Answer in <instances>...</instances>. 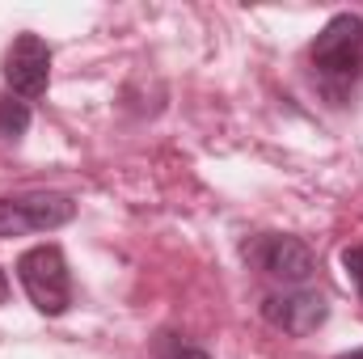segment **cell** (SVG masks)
I'll return each instance as SVG.
<instances>
[{
	"instance_id": "6da1fadb",
	"label": "cell",
	"mask_w": 363,
	"mask_h": 359,
	"mask_svg": "<svg viewBox=\"0 0 363 359\" xmlns=\"http://www.w3.org/2000/svg\"><path fill=\"white\" fill-rule=\"evenodd\" d=\"M308 60L330 93H342L347 85H355V77L363 72V17H355V13L330 17L325 30L313 38Z\"/></svg>"
},
{
	"instance_id": "7a4b0ae2",
	"label": "cell",
	"mask_w": 363,
	"mask_h": 359,
	"mask_svg": "<svg viewBox=\"0 0 363 359\" xmlns=\"http://www.w3.org/2000/svg\"><path fill=\"white\" fill-rule=\"evenodd\" d=\"M17 279L30 296V304L47 317H60L72 304V275L60 254V245H34L17 258Z\"/></svg>"
},
{
	"instance_id": "3957f363",
	"label": "cell",
	"mask_w": 363,
	"mask_h": 359,
	"mask_svg": "<svg viewBox=\"0 0 363 359\" xmlns=\"http://www.w3.org/2000/svg\"><path fill=\"white\" fill-rule=\"evenodd\" d=\"M77 216V199L60 190H26L0 199V237H26V233H51L64 228Z\"/></svg>"
},
{
	"instance_id": "277c9868",
	"label": "cell",
	"mask_w": 363,
	"mask_h": 359,
	"mask_svg": "<svg viewBox=\"0 0 363 359\" xmlns=\"http://www.w3.org/2000/svg\"><path fill=\"white\" fill-rule=\"evenodd\" d=\"M245 263L287 287H304L317 275V254L300 237H287V233H262V237L245 241Z\"/></svg>"
},
{
	"instance_id": "5b68a950",
	"label": "cell",
	"mask_w": 363,
	"mask_h": 359,
	"mask_svg": "<svg viewBox=\"0 0 363 359\" xmlns=\"http://www.w3.org/2000/svg\"><path fill=\"white\" fill-rule=\"evenodd\" d=\"M262 317L271 321L274 330L291 334V338H308L325 326L330 317V304L321 292H308V287H287V292H274L262 300Z\"/></svg>"
},
{
	"instance_id": "8992f818",
	"label": "cell",
	"mask_w": 363,
	"mask_h": 359,
	"mask_svg": "<svg viewBox=\"0 0 363 359\" xmlns=\"http://www.w3.org/2000/svg\"><path fill=\"white\" fill-rule=\"evenodd\" d=\"M4 81L17 97H43L51 85V47L38 34H17L4 51Z\"/></svg>"
},
{
	"instance_id": "52a82bcc",
	"label": "cell",
	"mask_w": 363,
	"mask_h": 359,
	"mask_svg": "<svg viewBox=\"0 0 363 359\" xmlns=\"http://www.w3.org/2000/svg\"><path fill=\"white\" fill-rule=\"evenodd\" d=\"M30 131V106L13 93H0V136L4 140H17Z\"/></svg>"
},
{
	"instance_id": "ba28073f",
	"label": "cell",
	"mask_w": 363,
	"mask_h": 359,
	"mask_svg": "<svg viewBox=\"0 0 363 359\" xmlns=\"http://www.w3.org/2000/svg\"><path fill=\"white\" fill-rule=\"evenodd\" d=\"M157 359H211L203 347H194V343H182V338H165L161 347H157Z\"/></svg>"
},
{
	"instance_id": "9c48e42d",
	"label": "cell",
	"mask_w": 363,
	"mask_h": 359,
	"mask_svg": "<svg viewBox=\"0 0 363 359\" xmlns=\"http://www.w3.org/2000/svg\"><path fill=\"white\" fill-rule=\"evenodd\" d=\"M342 267H347V275H351L355 292L363 296V245H351V250L342 254Z\"/></svg>"
},
{
	"instance_id": "30bf717a",
	"label": "cell",
	"mask_w": 363,
	"mask_h": 359,
	"mask_svg": "<svg viewBox=\"0 0 363 359\" xmlns=\"http://www.w3.org/2000/svg\"><path fill=\"white\" fill-rule=\"evenodd\" d=\"M9 300V279H4V270H0V304Z\"/></svg>"
},
{
	"instance_id": "8fae6325",
	"label": "cell",
	"mask_w": 363,
	"mask_h": 359,
	"mask_svg": "<svg viewBox=\"0 0 363 359\" xmlns=\"http://www.w3.org/2000/svg\"><path fill=\"white\" fill-rule=\"evenodd\" d=\"M338 359H363V347L359 351H347V355H338Z\"/></svg>"
}]
</instances>
